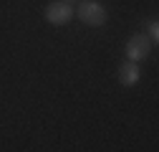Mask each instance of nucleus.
Wrapping results in <instances>:
<instances>
[{"mask_svg":"<svg viewBox=\"0 0 159 152\" xmlns=\"http://www.w3.org/2000/svg\"><path fill=\"white\" fill-rule=\"evenodd\" d=\"M73 8L68 3H63V0H56V3L46 5V21L51 26H68L73 21Z\"/></svg>","mask_w":159,"mask_h":152,"instance_id":"nucleus-3","label":"nucleus"},{"mask_svg":"<svg viewBox=\"0 0 159 152\" xmlns=\"http://www.w3.org/2000/svg\"><path fill=\"white\" fill-rule=\"evenodd\" d=\"M63 3H68V5H71V3H76V0H63Z\"/></svg>","mask_w":159,"mask_h":152,"instance_id":"nucleus-6","label":"nucleus"},{"mask_svg":"<svg viewBox=\"0 0 159 152\" xmlns=\"http://www.w3.org/2000/svg\"><path fill=\"white\" fill-rule=\"evenodd\" d=\"M76 18H78L84 26L101 28V26H106V21H109V10H106V5L98 3V0H84V3L78 5V10H76Z\"/></svg>","mask_w":159,"mask_h":152,"instance_id":"nucleus-1","label":"nucleus"},{"mask_svg":"<svg viewBox=\"0 0 159 152\" xmlns=\"http://www.w3.org/2000/svg\"><path fill=\"white\" fill-rule=\"evenodd\" d=\"M116 79L121 86H136L139 79H142V71H139V64L134 61H121L116 69Z\"/></svg>","mask_w":159,"mask_h":152,"instance_id":"nucleus-4","label":"nucleus"},{"mask_svg":"<svg viewBox=\"0 0 159 152\" xmlns=\"http://www.w3.org/2000/svg\"><path fill=\"white\" fill-rule=\"evenodd\" d=\"M152 41L144 36V33H134L129 41H126V46H124V51H126V61H134V64H139V61H147L149 59V53H152Z\"/></svg>","mask_w":159,"mask_h":152,"instance_id":"nucleus-2","label":"nucleus"},{"mask_svg":"<svg viewBox=\"0 0 159 152\" xmlns=\"http://www.w3.org/2000/svg\"><path fill=\"white\" fill-rule=\"evenodd\" d=\"M147 38H149V41H152V46H157V41H159V23L154 21V18H152V21L147 23V33H144Z\"/></svg>","mask_w":159,"mask_h":152,"instance_id":"nucleus-5","label":"nucleus"}]
</instances>
